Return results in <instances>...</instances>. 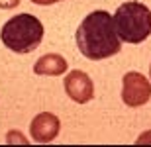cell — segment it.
I'll use <instances>...</instances> for the list:
<instances>
[{"instance_id": "cell-1", "label": "cell", "mask_w": 151, "mask_h": 147, "mask_svg": "<svg viewBox=\"0 0 151 147\" xmlns=\"http://www.w3.org/2000/svg\"><path fill=\"white\" fill-rule=\"evenodd\" d=\"M78 51L90 61L114 57L122 49V39L116 32L114 16L106 10H94L84 18L77 29Z\"/></svg>"}, {"instance_id": "cell-2", "label": "cell", "mask_w": 151, "mask_h": 147, "mask_svg": "<svg viewBox=\"0 0 151 147\" xmlns=\"http://www.w3.org/2000/svg\"><path fill=\"white\" fill-rule=\"evenodd\" d=\"M43 24L34 14H18L2 26L0 37L4 47L14 53H32L43 41Z\"/></svg>"}, {"instance_id": "cell-3", "label": "cell", "mask_w": 151, "mask_h": 147, "mask_svg": "<svg viewBox=\"0 0 151 147\" xmlns=\"http://www.w3.org/2000/svg\"><path fill=\"white\" fill-rule=\"evenodd\" d=\"M114 24L124 43H143L151 35V10L137 0L124 2L114 14Z\"/></svg>"}, {"instance_id": "cell-4", "label": "cell", "mask_w": 151, "mask_h": 147, "mask_svg": "<svg viewBox=\"0 0 151 147\" xmlns=\"http://www.w3.org/2000/svg\"><path fill=\"white\" fill-rule=\"evenodd\" d=\"M122 100L129 108H139L151 100V82L137 71H129L122 79Z\"/></svg>"}, {"instance_id": "cell-5", "label": "cell", "mask_w": 151, "mask_h": 147, "mask_svg": "<svg viewBox=\"0 0 151 147\" xmlns=\"http://www.w3.org/2000/svg\"><path fill=\"white\" fill-rule=\"evenodd\" d=\"M65 92L67 96L71 98L77 104H86L94 98V82L84 71H71V73L65 77Z\"/></svg>"}, {"instance_id": "cell-6", "label": "cell", "mask_w": 151, "mask_h": 147, "mask_svg": "<svg viewBox=\"0 0 151 147\" xmlns=\"http://www.w3.org/2000/svg\"><path fill=\"white\" fill-rule=\"evenodd\" d=\"M61 131V122L55 114L51 112H41L37 114L32 124H29V133H32V139L35 143H49L53 141Z\"/></svg>"}, {"instance_id": "cell-7", "label": "cell", "mask_w": 151, "mask_h": 147, "mask_svg": "<svg viewBox=\"0 0 151 147\" xmlns=\"http://www.w3.org/2000/svg\"><path fill=\"white\" fill-rule=\"evenodd\" d=\"M67 61L65 57L59 53H47V55L39 57L34 65L35 75H43V77H59V75L67 73Z\"/></svg>"}, {"instance_id": "cell-8", "label": "cell", "mask_w": 151, "mask_h": 147, "mask_svg": "<svg viewBox=\"0 0 151 147\" xmlns=\"http://www.w3.org/2000/svg\"><path fill=\"white\" fill-rule=\"evenodd\" d=\"M6 141L10 143H20V145H28V139H26V137L22 136V133H20V131L18 130H14V131H10V133H8V136H6Z\"/></svg>"}, {"instance_id": "cell-9", "label": "cell", "mask_w": 151, "mask_h": 147, "mask_svg": "<svg viewBox=\"0 0 151 147\" xmlns=\"http://www.w3.org/2000/svg\"><path fill=\"white\" fill-rule=\"evenodd\" d=\"M20 4V0H0V8L2 10H10V8H16Z\"/></svg>"}, {"instance_id": "cell-10", "label": "cell", "mask_w": 151, "mask_h": 147, "mask_svg": "<svg viewBox=\"0 0 151 147\" xmlns=\"http://www.w3.org/2000/svg\"><path fill=\"white\" fill-rule=\"evenodd\" d=\"M34 4L37 6H51V4H57V2H61V0H32Z\"/></svg>"}, {"instance_id": "cell-11", "label": "cell", "mask_w": 151, "mask_h": 147, "mask_svg": "<svg viewBox=\"0 0 151 147\" xmlns=\"http://www.w3.org/2000/svg\"><path fill=\"white\" fill-rule=\"evenodd\" d=\"M145 141H151V131H145L137 137V143H145Z\"/></svg>"}, {"instance_id": "cell-12", "label": "cell", "mask_w": 151, "mask_h": 147, "mask_svg": "<svg viewBox=\"0 0 151 147\" xmlns=\"http://www.w3.org/2000/svg\"><path fill=\"white\" fill-rule=\"evenodd\" d=\"M149 79H151V67H149Z\"/></svg>"}]
</instances>
